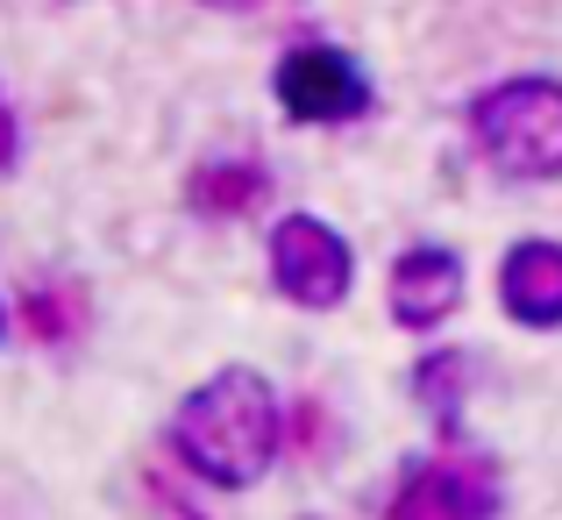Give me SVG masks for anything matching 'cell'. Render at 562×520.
<instances>
[{
    "instance_id": "6da1fadb",
    "label": "cell",
    "mask_w": 562,
    "mask_h": 520,
    "mask_svg": "<svg viewBox=\"0 0 562 520\" xmlns=\"http://www.w3.org/2000/svg\"><path fill=\"white\" fill-rule=\"evenodd\" d=\"M171 450L214 493H243L278 464V399L257 370H214L171 421Z\"/></svg>"
},
{
    "instance_id": "7a4b0ae2",
    "label": "cell",
    "mask_w": 562,
    "mask_h": 520,
    "mask_svg": "<svg viewBox=\"0 0 562 520\" xmlns=\"http://www.w3.org/2000/svg\"><path fill=\"white\" fill-rule=\"evenodd\" d=\"M470 136L506 178H562V79H498L470 108Z\"/></svg>"
},
{
    "instance_id": "3957f363",
    "label": "cell",
    "mask_w": 562,
    "mask_h": 520,
    "mask_svg": "<svg viewBox=\"0 0 562 520\" xmlns=\"http://www.w3.org/2000/svg\"><path fill=\"white\" fill-rule=\"evenodd\" d=\"M271 286L285 292L292 307L328 314V307H342L349 286H357V250L321 214H285L271 229Z\"/></svg>"
},
{
    "instance_id": "277c9868",
    "label": "cell",
    "mask_w": 562,
    "mask_h": 520,
    "mask_svg": "<svg viewBox=\"0 0 562 520\" xmlns=\"http://www.w3.org/2000/svg\"><path fill=\"white\" fill-rule=\"evenodd\" d=\"M271 93L292 122H314V129L371 114V79H363V65L349 51H335V43H300V51H285L278 71H271Z\"/></svg>"
},
{
    "instance_id": "5b68a950",
    "label": "cell",
    "mask_w": 562,
    "mask_h": 520,
    "mask_svg": "<svg viewBox=\"0 0 562 520\" xmlns=\"http://www.w3.org/2000/svg\"><path fill=\"white\" fill-rule=\"evenodd\" d=\"M384 520H498V464L477 450H441L398 478Z\"/></svg>"
},
{
    "instance_id": "8992f818",
    "label": "cell",
    "mask_w": 562,
    "mask_h": 520,
    "mask_svg": "<svg viewBox=\"0 0 562 520\" xmlns=\"http://www.w3.org/2000/svg\"><path fill=\"white\" fill-rule=\"evenodd\" d=\"M463 307V257L441 243H413L392 264V321L398 329H441Z\"/></svg>"
},
{
    "instance_id": "52a82bcc",
    "label": "cell",
    "mask_w": 562,
    "mask_h": 520,
    "mask_svg": "<svg viewBox=\"0 0 562 520\" xmlns=\"http://www.w3.org/2000/svg\"><path fill=\"white\" fill-rule=\"evenodd\" d=\"M498 307L520 329H562V243H549V235L513 243L498 264Z\"/></svg>"
},
{
    "instance_id": "ba28073f",
    "label": "cell",
    "mask_w": 562,
    "mask_h": 520,
    "mask_svg": "<svg viewBox=\"0 0 562 520\" xmlns=\"http://www.w3.org/2000/svg\"><path fill=\"white\" fill-rule=\"evenodd\" d=\"M263 192H271V172H263L257 157H214V165L192 172L186 200H192V214H206V221H243V214L263 207Z\"/></svg>"
},
{
    "instance_id": "9c48e42d",
    "label": "cell",
    "mask_w": 562,
    "mask_h": 520,
    "mask_svg": "<svg viewBox=\"0 0 562 520\" xmlns=\"http://www.w3.org/2000/svg\"><path fill=\"white\" fill-rule=\"evenodd\" d=\"M413 392H420V407L435 413L441 428L463 413V392H470V364L456 350H435V356H420V370H413Z\"/></svg>"
},
{
    "instance_id": "30bf717a",
    "label": "cell",
    "mask_w": 562,
    "mask_h": 520,
    "mask_svg": "<svg viewBox=\"0 0 562 520\" xmlns=\"http://www.w3.org/2000/svg\"><path fill=\"white\" fill-rule=\"evenodd\" d=\"M22 321L36 343H65V335H79V292L65 286H29L22 292Z\"/></svg>"
},
{
    "instance_id": "8fae6325",
    "label": "cell",
    "mask_w": 562,
    "mask_h": 520,
    "mask_svg": "<svg viewBox=\"0 0 562 520\" xmlns=\"http://www.w3.org/2000/svg\"><path fill=\"white\" fill-rule=\"evenodd\" d=\"M14 165V114H8V100H0V172Z\"/></svg>"
},
{
    "instance_id": "7c38bea8",
    "label": "cell",
    "mask_w": 562,
    "mask_h": 520,
    "mask_svg": "<svg viewBox=\"0 0 562 520\" xmlns=\"http://www.w3.org/2000/svg\"><path fill=\"white\" fill-rule=\"evenodd\" d=\"M206 8H257V0H206Z\"/></svg>"
},
{
    "instance_id": "4fadbf2b",
    "label": "cell",
    "mask_w": 562,
    "mask_h": 520,
    "mask_svg": "<svg viewBox=\"0 0 562 520\" xmlns=\"http://www.w3.org/2000/svg\"><path fill=\"white\" fill-rule=\"evenodd\" d=\"M0 335H8V314H0Z\"/></svg>"
}]
</instances>
